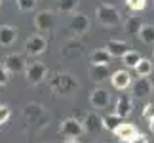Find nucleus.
<instances>
[{
  "label": "nucleus",
  "mask_w": 154,
  "mask_h": 143,
  "mask_svg": "<svg viewBox=\"0 0 154 143\" xmlns=\"http://www.w3.org/2000/svg\"><path fill=\"white\" fill-rule=\"evenodd\" d=\"M50 88L57 94H70L72 90L78 88V82L69 73H55L50 78Z\"/></svg>",
  "instance_id": "obj_1"
},
{
  "label": "nucleus",
  "mask_w": 154,
  "mask_h": 143,
  "mask_svg": "<svg viewBox=\"0 0 154 143\" xmlns=\"http://www.w3.org/2000/svg\"><path fill=\"white\" fill-rule=\"evenodd\" d=\"M95 17H97V21L101 23V25H105V27H116V25H120V21H122L120 11H118L114 6H110V4H101L99 6V8L95 10Z\"/></svg>",
  "instance_id": "obj_2"
},
{
  "label": "nucleus",
  "mask_w": 154,
  "mask_h": 143,
  "mask_svg": "<svg viewBox=\"0 0 154 143\" xmlns=\"http://www.w3.org/2000/svg\"><path fill=\"white\" fill-rule=\"evenodd\" d=\"M46 76H48V69H46L44 63L36 61V63L27 65V69H25V78H27L29 84L36 86V84H40V82L46 80Z\"/></svg>",
  "instance_id": "obj_3"
},
{
  "label": "nucleus",
  "mask_w": 154,
  "mask_h": 143,
  "mask_svg": "<svg viewBox=\"0 0 154 143\" xmlns=\"http://www.w3.org/2000/svg\"><path fill=\"white\" fill-rule=\"evenodd\" d=\"M59 134H61L63 138L74 139V138H78V135L84 134V126H82V122L76 120V118H65V120L59 124Z\"/></svg>",
  "instance_id": "obj_4"
},
{
  "label": "nucleus",
  "mask_w": 154,
  "mask_h": 143,
  "mask_svg": "<svg viewBox=\"0 0 154 143\" xmlns=\"http://www.w3.org/2000/svg\"><path fill=\"white\" fill-rule=\"evenodd\" d=\"M48 50V40L42 34H32L25 40V52L29 56H40Z\"/></svg>",
  "instance_id": "obj_5"
},
{
  "label": "nucleus",
  "mask_w": 154,
  "mask_h": 143,
  "mask_svg": "<svg viewBox=\"0 0 154 143\" xmlns=\"http://www.w3.org/2000/svg\"><path fill=\"white\" fill-rule=\"evenodd\" d=\"M2 67L6 69V73H23L27 69L25 57L19 53H8L2 61Z\"/></svg>",
  "instance_id": "obj_6"
},
{
  "label": "nucleus",
  "mask_w": 154,
  "mask_h": 143,
  "mask_svg": "<svg viewBox=\"0 0 154 143\" xmlns=\"http://www.w3.org/2000/svg\"><path fill=\"white\" fill-rule=\"evenodd\" d=\"M34 25L40 33H50L53 25H55V17H53V11L50 10H42L34 15Z\"/></svg>",
  "instance_id": "obj_7"
},
{
  "label": "nucleus",
  "mask_w": 154,
  "mask_h": 143,
  "mask_svg": "<svg viewBox=\"0 0 154 143\" xmlns=\"http://www.w3.org/2000/svg\"><path fill=\"white\" fill-rule=\"evenodd\" d=\"M131 109H133L131 95L122 94L120 97L116 99V105H114V115H116V116H120L122 120H124V118H128L129 115H131Z\"/></svg>",
  "instance_id": "obj_8"
},
{
  "label": "nucleus",
  "mask_w": 154,
  "mask_h": 143,
  "mask_svg": "<svg viewBox=\"0 0 154 143\" xmlns=\"http://www.w3.org/2000/svg\"><path fill=\"white\" fill-rule=\"evenodd\" d=\"M70 29L76 34H86L88 29H90V17L86 14H80V11L72 14V17H70Z\"/></svg>",
  "instance_id": "obj_9"
},
{
  "label": "nucleus",
  "mask_w": 154,
  "mask_h": 143,
  "mask_svg": "<svg viewBox=\"0 0 154 143\" xmlns=\"http://www.w3.org/2000/svg\"><path fill=\"white\" fill-rule=\"evenodd\" d=\"M110 82L116 90H126V88L131 86V75L126 69H118L110 75Z\"/></svg>",
  "instance_id": "obj_10"
},
{
  "label": "nucleus",
  "mask_w": 154,
  "mask_h": 143,
  "mask_svg": "<svg viewBox=\"0 0 154 143\" xmlns=\"http://www.w3.org/2000/svg\"><path fill=\"white\" fill-rule=\"evenodd\" d=\"M90 101H91V107L93 109H105L106 105H109V101H110V94L103 90V88H95L91 94H90Z\"/></svg>",
  "instance_id": "obj_11"
},
{
  "label": "nucleus",
  "mask_w": 154,
  "mask_h": 143,
  "mask_svg": "<svg viewBox=\"0 0 154 143\" xmlns=\"http://www.w3.org/2000/svg\"><path fill=\"white\" fill-rule=\"evenodd\" d=\"M112 134H114V135H116V138L120 139V141L129 143V141H131V139H133V138H135V135H137L139 132H137V128H135L133 124H129V122H122V124H120V126H118V128H116Z\"/></svg>",
  "instance_id": "obj_12"
},
{
  "label": "nucleus",
  "mask_w": 154,
  "mask_h": 143,
  "mask_svg": "<svg viewBox=\"0 0 154 143\" xmlns=\"http://www.w3.org/2000/svg\"><path fill=\"white\" fill-rule=\"evenodd\" d=\"M105 50L109 52L110 57H124L129 52V44L124 40H109L105 46Z\"/></svg>",
  "instance_id": "obj_13"
},
{
  "label": "nucleus",
  "mask_w": 154,
  "mask_h": 143,
  "mask_svg": "<svg viewBox=\"0 0 154 143\" xmlns=\"http://www.w3.org/2000/svg\"><path fill=\"white\" fill-rule=\"evenodd\" d=\"M82 126H84V132L88 134H97L99 130H103V118L97 113H90L86 116V120L82 122Z\"/></svg>",
  "instance_id": "obj_14"
},
{
  "label": "nucleus",
  "mask_w": 154,
  "mask_h": 143,
  "mask_svg": "<svg viewBox=\"0 0 154 143\" xmlns=\"http://www.w3.org/2000/svg\"><path fill=\"white\" fill-rule=\"evenodd\" d=\"M17 40V29L11 25H0V46H11Z\"/></svg>",
  "instance_id": "obj_15"
},
{
  "label": "nucleus",
  "mask_w": 154,
  "mask_h": 143,
  "mask_svg": "<svg viewBox=\"0 0 154 143\" xmlns=\"http://www.w3.org/2000/svg\"><path fill=\"white\" fill-rule=\"evenodd\" d=\"M150 94V82L149 78H137V82L133 84V97L143 99Z\"/></svg>",
  "instance_id": "obj_16"
},
{
  "label": "nucleus",
  "mask_w": 154,
  "mask_h": 143,
  "mask_svg": "<svg viewBox=\"0 0 154 143\" xmlns=\"http://www.w3.org/2000/svg\"><path fill=\"white\" fill-rule=\"evenodd\" d=\"M90 78L95 82H103L109 78V65H91L90 67Z\"/></svg>",
  "instance_id": "obj_17"
},
{
  "label": "nucleus",
  "mask_w": 154,
  "mask_h": 143,
  "mask_svg": "<svg viewBox=\"0 0 154 143\" xmlns=\"http://www.w3.org/2000/svg\"><path fill=\"white\" fill-rule=\"evenodd\" d=\"M44 115V111H42V107H40L38 103H29L25 109H23V116L27 118V120H38V116H42Z\"/></svg>",
  "instance_id": "obj_18"
},
{
  "label": "nucleus",
  "mask_w": 154,
  "mask_h": 143,
  "mask_svg": "<svg viewBox=\"0 0 154 143\" xmlns=\"http://www.w3.org/2000/svg\"><path fill=\"white\" fill-rule=\"evenodd\" d=\"M137 37L141 38V42L152 46L154 44V25H150V23H143V27H141Z\"/></svg>",
  "instance_id": "obj_19"
},
{
  "label": "nucleus",
  "mask_w": 154,
  "mask_h": 143,
  "mask_svg": "<svg viewBox=\"0 0 154 143\" xmlns=\"http://www.w3.org/2000/svg\"><path fill=\"white\" fill-rule=\"evenodd\" d=\"M152 61L150 59H141V61L137 63V67H135V73H137V76L139 78H146V76H150L152 75Z\"/></svg>",
  "instance_id": "obj_20"
},
{
  "label": "nucleus",
  "mask_w": 154,
  "mask_h": 143,
  "mask_svg": "<svg viewBox=\"0 0 154 143\" xmlns=\"http://www.w3.org/2000/svg\"><path fill=\"white\" fill-rule=\"evenodd\" d=\"M110 59L112 57L109 56L106 50H95L90 57V63L91 65H110Z\"/></svg>",
  "instance_id": "obj_21"
},
{
  "label": "nucleus",
  "mask_w": 154,
  "mask_h": 143,
  "mask_svg": "<svg viewBox=\"0 0 154 143\" xmlns=\"http://www.w3.org/2000/svg\"><path fill=\"white\" fill-rule=\"evenodd\" d=\"M80 0H57V10L63 14H76Z\"/></svg>",
  "instance_id": "obj_22"
},
{
  "label": "nucleus",
  "mask_w": 154,
  "mask_h": 143,
  "mask_svg": "<svg viewBox=\"0 0 154 143\" xmlns=\"http://www.w3.org/2000/svg\"><path fill=\"white\" fill-rule=\"evenodd\" d=\"M122 122H124L122 118H120V116H116L114 113H112V115H106V116L103 118V128H105V130H109V132H114V130L120 126Z\"/></svg>",
  "instance_id": "obj_23"
},
{
  "label": "nucleus",
  "mask_w": 154,
  "mask_h": 143,
  "mask_svg": "<svg viewBox=\"0 0 154 143\" xmlns=\"http://www.w3.org/2000/svg\"><path fill=\"white\" fill-rule=\"evenodd\" d=\"M141 59H143V57H141V53H139V52H133V50H129V52L126 53V56L122 57V61H124V65H126V67H129V69H135V67H137V63L141 61Z\"/></svg>",
  "instance_id": "obj_24"
},
{
  "label": "nucleus",
  "mask_w": 154,
  "mask_h": 143,
  "mask_svg": "<svg viewBox=\"0 0 154 143\" xmlns=\"http://www.w3.org/2000/svg\"><path fill=\"white\" fill-rule=\"evenodd\" d=\"M141 27H143V23H141L139 17H128V21L124 23V29H126V33H129V34H139Z\"/></svg>",
  "instance_id": "obj_25"
},
{
  "label": "nucleus",
  "mask_w": 154,
  "mask_h": 143,
  "mask_svg": "<svg viewBox=\"0 0 154 143\" xmlns=\"http://www.w3.org/2000/svg\"><path fill=\"white\" fill-rule=\"evenodd\" d=\"M63 53L67 57H74V56H80L82 53V46L80 44H74V42H69L67 46L63 48Z\"/></svg>",
  "instance_id": "obj_26"
},
{
  "label": "nucleus",
  "mask_w": 154,
  "mask_h": 143,
  "mask_svg": "<svg viewBox=\"0 0 154 143\" xmlns=\"http://www.w3.org/2000/svg\"><path fill=\"white\" fill-rule=\"evenodd\" d=\"M126 4H128V8L133 10V11H141V10L146 8V0H126Z\"/></svg>",
  "instance_id": "obj_27"
},
{
  "label": "nucleus",
  "mask_w": 154,
  "mask_h": 143,
  "mask_svg": "<svg viewBox=\"0 0 154 143\" xmlns=\"http://www.w3.org/2000/svg\"><path fill=\"white\" fill-rule=\"evenodd\" d=\"M17 6H19L21 11H31L36 6V0H17Z\"/></svg>",
  "instance_id": "obj_28"
},
{
  "label": "nucleus",
  "mask_w": 154,
  "mask_h": 143,
  "mask_svg": "<svg viewBox=\"0 0 154 143\" xmlns=\"http://www.w3.org/2000/svg\"><path fill=\"white\" fill-rule=\"evenodd\" d=\"M11 116V109L8 105H0V124H6Z\"/></svg>",
  "instance_id": "obj_29"
},
{
  "label": "nucleus",
  "mask_w": 154,
  "mask_h": 143,
  "mask_svg": "<svg viewBox=\"0 0 154 143\" xmlns=\"http://www.w3.org/2000/svg\"><path fill=\"white\" fill-rule=\"evenodd\" d=\"M143 118L146 120H152L154 118V103H146L145 109H143Z\"/></svg>",
  "instance_id": "obj_30"
},
{
  "label": "nucleus",
  "mask_w": 154,
  "mask_h": 143,
  "mask_svg": "<svg viewBox=\"0 0 154 143\" xmlns=\"http://www.w3.org/2000/svg\"><path fill=\"white\" fill-rule=\"evenodd\" d=\"M8 82H10L8 73H6V69H4V67H0V86H6Z\"/></svg>",
  "instance_id": "obj_31"
},
{
  "label": "nucleus",
  "mask_w": 154,
  "mask_h": 143,
  "mask_svg": "<svg viewBox=\"0 0 154 143\" xmlns=\"http://www.w3.org/2000/svg\"><path fill=\"white\" fill-rule=\"evenodd\" d=\"M129 143H149V139H146V135H145V134H137Z\"/></svg>",
  "instance_id": "obj_32"
},
{
  "label": "nucleus",
  "mask_w": 154,
  "mask_h": 143,
  "mask_svg": "<svg viewBox=\"0 0 154 143\" xmlns=\"http://www.w3.org/2000/svg\"><path fill=\"white\" fill-rule=\"evenodd\" d=\"M149 128H150V132L154 134V118H152V120H149Z\"/></svg>",
  "instance_id": "obj_33"
},
{
  "label": "nucleus",
  "mask_w": 154,
  "mask_h": 143,
  "mask_svg": "<svg viewBox=\"0 0 154 143\" xmlns=\"http://www.w3.org/2000/svg\"><path fill=\"white\" fill-rule=\"evenodd\" d=\"M65 143H78V141H76V139H67Z\"/></svg>",
  "instance_id": "obj_34"
}]
</instances>
